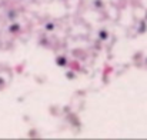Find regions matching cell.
<instances>
[{
    "mask_svg": "<svg viewBox=\"0 0 147 140\" xmlns=\"http://www.w3.org/2000/svg\"><path fill=\"white\" fill-rule=\"evenodd\" d=\"M57 63H59V64H60V66L66 64V59H64V57H60V59L57 60Z\"/></svg>",
    "mask_w": 147,
    "mask_h": 140,
    "instance_id": "6da1fadb",
    "label": "cell"
},
{
    "mask_svg": "<svg viewBox=\"0 0 147 140\" xmlns=\"http://www.w3.org/2000/svg\"><path fill=\"white\" fill-rule=\"evenodd\" d=\"M100 37H101V39H106V37H107V33H106V31H101V33H100Z\"/></svg>",
    "mask_w": 147,
    "mask_h": 140,
    "instance_id": "7a4b0ae2",
    "label": "cell"
}]
</instances>
